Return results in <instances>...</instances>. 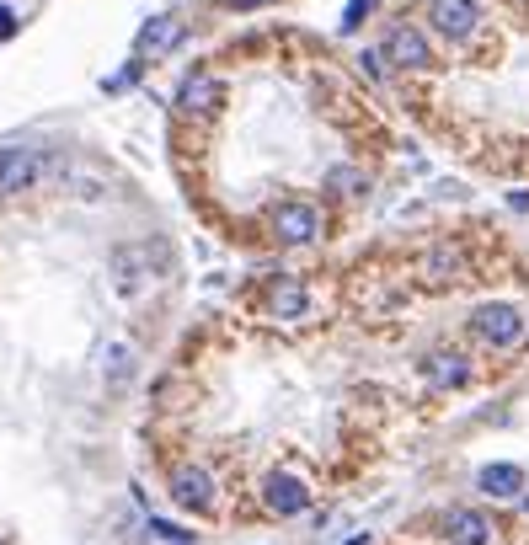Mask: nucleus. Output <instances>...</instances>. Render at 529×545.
<instances>
[{
    "label": "nucleus",
    "instance_id": "obj_1",
    "mask_svg": "<svg viewBox=\"0 0 529 545\" xmlns=\"http://www.w3.org/2000/svg\"><path fill=\"white\" fill-rule=\"evenodd\" d=\"M182 38H188V27H182L177 17H150L145 27H139L134 59H139V65H150V59H161V54H171V49H177Z\"/></svg>",
    "mask_w": 529,
    "mask_h": 545
},
{
    "label": "nucleus",
    "instance_id": "obj_2",
    "mask_svg": "<svg viewBox=\"0 0 529 545\" xmlns=\"http://www.w3.org/2000/svg\"><path fill=\"white\" fill-rule=\"evenodd\" d=\"M316 230H321L316 209L300 204V198H289V204H278V209H273V236H278V241L305 246V241H316Z\"/></svg>",
    "mask_w": 529,
    "mask_h": 545
},
{
    "label": "nucleus",
    "instance_id": "obj_3",
    "mask_svg": "<svg viewBox=\"0 0 529 545\" xmlns=\"http://www.w3.org/2000/svg\"><path fill=\"white\" fill-rule=\"evenodd\" d=\"M471 326L492 342V348H508V342L524 337V316L513 305H481L476 316H471Z\"/></svg>",
    "mask_w": 529,
    "mask_h": 545
},
{
    "label": "nucleus",
    "instance_id": "obj_4",
    "mask_svg": "<svg viewBox=\"0 0 529 545\" xmlns=\"http://www.w3.org/2000/svg\"><path fill=\"white\" fill-rule=\"evenodd\" d=\"M38 150H22V145H6L0 150V193H22V188H33L38 182Z\"/></svg>",
    "mask_w": 529,
    "mask_h": 545
},
{
    "label": "nucleus",
    "instance_id": "obj_5",
    "mask_svg": "<svg viewBox=\"0 0 529 545\" xmlns=\"http://www.w3.org/2000/svg\"><path fill=\"white\" fill-rule=\"evenodd\" d=\"M171 497L193 513H209L214 508V476L198 471V465H182V471H171Z\"/></svg>",
    "mask_w": 529,
    "mask_h": 545
},
{
    "label": "nucleus",
    "instance_id": "obj_6",
    "mask_svg": "<svg viewBox=\"0 0 529 545\" xmlns=\"http://www.w3.org/2000/svg\"><path fill=\"white\" fill-rule=\"evenodd\" d=\"M428 17L444 38H471L476 33V0H428Z\"/></svg>",
    "mask_w": 529,
    "mask_h": 545
},
{
    "label": "nucleus",
    "instance_id": "obj_7",
    "mask_svg": "<svg viewBox=\"0 0 529 545\" xmlns=\"http://www.w3.org/2000/svg\"><path fill=\"white\" fill-rule=\"evenodd\" d=\"M262 503H268L273 513H300L310 503V487L300 476H289V471H273L268 487H262Z\"/></svg>",
    "mask_w": 529,
    "mask_h": 545
},
{
    "label": "nucleus",
    "instance_id": "obj_8",
    "mask_svg": "<svg viewBox=\"0 0 529 545\" xmlns=\"http://www.w3.org/2000/svg\"><path fill=\"white\" fill-rule=\"evenodd\" d=\"M385 59H396L401 70H423L428 65V38L417 33V27H391V38H385Z\"/></svg>",
    "mask_w": 529,
    "mask_h": 545
},
{
    "label": "nucleus",
    "instance_id": "obj_9",
    "mask_svg": "<svg viewBox=\"0 0 529 545\" xmlns=\"http://www.w3.org/2000/svg\"><path fill=\"white\" fill-rule=\"evenodd\" d=\"M177 102H182V113H209V107L220 102V81H214L209 70H193L188 81L177 86Z\"/></svg>",
    "mask_w": 529,
    "mask_h": 545
},
{
    "label": "nucleus",
    "instance_id": "obj_10",
    "mask_svg": "<svg viewBox=\"0 0 529 545\" xmlns=\"http://www.w3.org/2000/svg\"><path fill=\"white\" fill-rule=\"evenodd\" d=\"M423 375H428V385H439V391H455V385L471 380V364H465L460 353H433L423 364Z\"/></svg>",
    "mask_w": 529,
    "mask_h": 545
},
{
    "label": "nucleus",
    "instance_id": "obj_11",
    "mask_svg": "<svg viewBox=\"0 0 529 545\" xmlns=\"http://www.w3.org/2000/svg\"><path fill=\"white\" fill-rule=\"evenodd\" d=\"M476 487L487 492V497H519V487H524V471H519V465H481Z\"/></svg>",
    "mask_w": 529,
    "mask_h": 545
},
{
    "label": "nucleus",
    "instance_id": "obj_12",
    "mask_svg": "<svg viewBox=\"0 0 529 545\" xmlns=\"http://www.w3.org/2000/svg\"><path fill=\"white\" fill-rule=\"evenodd\" d=\"M449 540H455V545H487L492 524L481 519V513H471V508H455V513H449Z\"/></svg>",
    "mask_w": 529,
    "mask_h": 545
},
{
    "label": "nucleus",
    "instance_id": "obj_13",
    "mask_svg": "<svg viewBox=\"0 0 529 545\" xmlns=\"http://www.w3.org/2000/svg\"><path fill=\"white\" fill-rule=\"evenodd\" d=\"M305 289L300 284H294V278H278V284H273V294H268V310H273V316H284V321H294V316H305Z\"/></svg>",
    "mask_w": 529,
    "mask_h": 545
},
{
    "label": "nucleus",
    "instance_id": "obj_14",
    "mask_svg": "<svg viewBox=\"0 0 529 545\" xmlns=\"http://www.w3.org/2000/svg\"><path fill=\"white\" fill-rule=\"evenodd\" d=\"M150 540L155 545H198V535H188V529L171 524V519H150Z\"/></svg>",
    "mask_w": 529,
    "mask_h": 545
},
{
    "label": "nucleus",
    "instance_id": "obj_15",
    "mask_svg": "<svg viewBox=\"0 0 529 545\" xmlns=\"http://www.w3.org/2000/svg\"><path fill=\"white\" fill-rule=\"evenodd\" d=\"M369 11H375V0H353V6L342 11V33H353V27H359V22L369 17Z\"/></svg>",
    "mask_w": 529,
    "mask_h": 545
},
{
    "label": "nucleus",
    "instance_id": "obj_16",
    "mask_svg": "<svg viewBox=\"0 0 529 545\" xmlns=\"http://www.w3.org/2000/svg\"><path fill=\"white\" fill-rule=\"evenodd\" d=\"M332 188L337 193H359V171H332Z\"/></svg>",
    "mask_w": 529,
    "mask_h": 545
},
{
    "label": "nucleus",
    "instance_id": "obj_17",
    "mask_svg": "<svg viewBox=\"0 0 529 545\" xmlns=\"http://www.w3.org/2000/svg\"><path fill=\"white\" fill-rule=\"evenodd\" d=\"M11 33H17V22H11V11L0 6V38H11Z\"/></svg>",
    "mask_w": 529,
    "mask_h": 545
},
{
    "label": "nucleus",
    "instance_id": "obj_18",
    "mask_svg": "<svg viewBox=\"0 0 529 545\" xmlns=\"http://www.w3.org/2000/svg\"><path fill=\"white\" fill-rule=\"evenodd\" d=\"M225 6H268V0H225Z\"/></svg>",
    "mask_w": 529,
    "mask_h": 545
}]
</instances>
